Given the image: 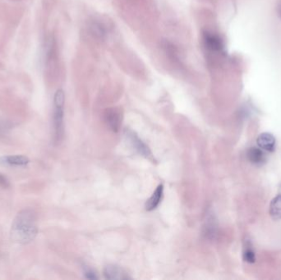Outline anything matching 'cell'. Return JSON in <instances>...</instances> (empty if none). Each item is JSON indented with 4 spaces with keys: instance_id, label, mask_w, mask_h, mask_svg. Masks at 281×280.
<instances>
[{
    "instance_id": "cell-1",
    "label": "cell",
    "mask_w": 281,
    "mask_h": 280,
    "mask_svg": "<svg viewBox=\"0 0 281 280\" xmlns=\"http://www.w3.org/2000/svg\"><path fill=\"white\" fill-rule=\"evenodd\" d=\"M37 233L36 212L31 209L18 212L12 221L11 239L19 244H28L36 238Z\"/></svg>"
},
{
    "instance_id": "cell-2",
    "label": "cell",
    "mask_w": 281,
    "mask_h": 280,
    "mask_svg": "<svg viewBox=\"0 0 281 280\" xmlns=\"http://www.w3.org/2000/svg\"><path fill=\"white\" fill-rule=\"evenodd\" d=\"M65 94L63 90L59 89L55 92L54 97V140L56 144L59 143L64 137V115Z\"/></svg>"
},
{
    "instance_id": "cell-3",
    "label": "cell",
    "mask_w": 281,
    "mask_h": 280,
    "mask_svg": "<svg viewBox=\"0 0 281 280\" xmlns=\"http://www.w3.org/2000/svg\"><path fill=\"white\" fill-rule=\"evenodd\" d=\"M124 135H125L126 138L130 142L132 147L135 149V151H137L141 156L146 158L151 162L156 161L153 154L151 152L149 147L142 140L140 139L138 136L133 131L130 129H126Z\"/></svg>"
},
{
    "instance_id": "cell-4",
    "label": "cell",
    "mask_w": 281,
    "mask_h": 280,
    "mask_svg": "<svg viewBox=\"0 0 281 280\" xmlns=\"http://www.w3.org/2000/svg\"><path fill=\"white\" fill-rule=\"evenodd\" d=\"M218 222L215 213L211 209H208L205 214L202 233L205 238L209 240L215 239L217 235Z\"/></svg>"
},
{
    "instance_id": "cell-5",
    "label": "cell",
    "mask_w": 281,
    "mask_h": 280,
    "mask_svg": "<svg viewBox=\"0 0 281 280\" xmlns=\"http://www.w3.org/2000/svg\"><path fill=\"white\" fill-rule=\"evenodd\" d=\"M104 120L110 130L118 132L122 124L123 113L118 108H108L104 113Z\"/></svg>"
},
{
    "instance_id": "cell-6",
    "label": "cell",
    "mask_w": 281,
    "mask_h": 280,
    "mask_svg": "<svg viewBox=\"0 0 281 280\" xmlns=\"http://www.w3.org/2000/svg\"><path fill=\"white\" fill-rule=\"evenodd\" d=\"M203 40L208 50L215 53H221L224 51V44L221 39L218 35L210 32L203 34Z\"/></svg>"
},
{
    "instance_id": "cell-7",
    "label": "cell",
    "mask_w": 281,
    "mask_h": 280,
    "mask_svg": "<svg viewBox=\"0 0 281 280\" xmlns=\"http://www.w3.org/2000/svg\"><path fill=\"white\" fill-rule=\"evenodd\" d=\"M30 163L28 158L24 156H4L0 157V165L7 167H25Z\"/></svg>"
},
{
    "instance_id": "cell-8",
    "label": "cell",
    "mask_w": 281,
    "mask_h": 280,
    "mask_svg": "<svg viewBox=\"0 0 281 280\" xmlns=\"http://www.w3.org/2000/svg\"><path fill=\"white\" fill-rule=\"evenodd\" d=\"M257 143L259 148L263 149L264 151H269V152H273L276 150L277 141L273 135L271 134L269 132H264L258 136Z\"/></svg>"
},
{
    "instance_id": "cell-9",
    "label": "cell",
    "mask_w": 281,
    "mask_h": 280,
    "mask_svg": "<svg viewBox=\"0 0 281 280\" xmlns=\"http://www.w3.org/2000/svg\"><path fill=\"white\" fill-rule=\"evenodd\" d=\"M247 158L248 161L253 164V165H257V166H261L264 165L267 161V157L263 152V150L258 147H251L248 149L247 151Z\"/></svg>"
},
{
    "instance_id": "cell-10",
    "label": "cell",
    "mask_w": 281,
    "mask_h": 280,
    "mask_svg": "<svg viewBox=\"0 0 281 280\" xmlns=\"http://www.w3.org/2000/svg\"><path fill=\"white\" fill-rule=\"evenodd\" d=\"M104 278L107 280H128L129 279L125 271L118 266L109 265L104 270Z\"/></svg>"
},
{
    "instance_id": "cell-11",
    "label": "cell",
    "mask_w": 281,
    "mask_h": 280,
    "mask_svg": "<svg viewBox=\"0 0 281 280\" xmlns=\"http://www.w3.org/2000/svg\"><path fill=\"white\" fill-rule=\"evenodd\" d=\"M163 192L164 186L162 184H161L157 187L156 191H154L149 200H147V203H146L147 210L151 211V210H155L158 207V205L161 203V199H162V196H163Z\"/></svg>"
},
{
    "instance_id": "cell-12",
    "label": "cell",
    "mask_w": 281,
    "mask_h": 280,
    "mask_svg": "<svg viewBox=\"0 0 281 280\" xmlns=\"http://www.w3.org/2000/svg\"><path fill=\"white\" fill-rule=\"evenodd\" d=\"M270 215L276 221L281 219V191L271 201Z\"/></svg>"
},
{
    "instance_id": "cell-13",
    "label": "cell",
    "mask_w": 281,
    "mask_h": 280,
    "mask_svg": "<svg viewBox=\"0 0 281 280\" xmlns=\"http://www.w3.org/2000/svg\"><path fill=\"white\" fill-rule=\"evenodd\" d=\"M243 259H244V262L248 264L255 263V252L253 250V245H252L250 240L245 241V243H244Z\"/></svg>"
},
{
    "instance_id": "cell-14",
    "label": "cell",
    "mask_w": 281,
    "mask_h": 280,
    "mask_svg": "<svg viewBox=\"0 0 281 280\" xmlns=\"http://www.w3.org/2000/svg\"><path fill=\"white\" fill-rule=\"evenodd\" d=\"M12 128V124L7 121L0 118V137H4Z\"/></svg>"
},
{
    "instance_id": "cell-15",
    "label": "cell",
    "mask_w": 281,
    "mask_h": 280,
    "mask_svg": "<svg viewBox=\"0 0 281 280\" xmlns=\"http://www.w3.org/2000/svg\"><path fill=\"white\" fill-rule=\"evenodd\" d=\"M84 275H85L86 278L89 279V280H96V279H98L96 274L94 273V271L91 269H86L84 271Z\"/></svg>"
},
{
    "instance_id": "cell-16",
    "label": "cell",
    "mask_w": 281,
    "mask_h": 280,
    "mask_svg": "<svg viewBox=\"0 0 281 280\" xmlns=\"http://www.w3.org/2000/svg\"><path fill=\"white\" fill-rule=\"evenodd\" d=\"M9 186V181L7 180V178L2 175H0V187H2L3 188H7Z\"/></svg>"
}]
</instances>
